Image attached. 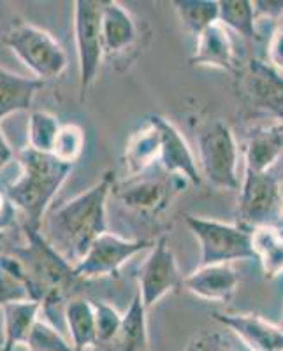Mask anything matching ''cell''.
<instances>
[{"mask_svg": "<svg viewBox=\"0 0 283 351\" xmlns=\"http://www.w3.org/2000/svg\"><path fill=\"white\" fill-rule=\"evenodd\" d=\"M115 184V174H106L93 186L84 190L52 213L44 223V239L71 265H76L93 241L108 232L106 206Z\"/></svg>", "mask_w": 283, "mask_h": 351, "instance_id": "6da1fadb", "label": "cell"}, {"mask_svg": "<svg viewBox=\"0 0 283 351\" xmlns=\"http://www.w3.org/2000/svg\"><path fill=\"white\" fill-rule=\"evenodd\" d=\"M21 176L5 188L4 197L27 218L25 228L41 230L43 216L53 197L65 183L74 165L56 160L52 153L34 152L27 146L18 153Z\"/></svg>", "mask_w": 283, "mask_h": 351, "instance_id": "7a4b0ae2", "label": "cell"}, {"mask_svg": "<svg viewBox=\"0 0 283 351\" xmlns=\"http://www.w3.org/2000/svg\"><path fill=\"white\" fill-rule=\"evenodd\" d=\"M25 247L12 250L11 255L20 262L32 300L41 306L60 302L78 281L74 265L67 262L55 247L44 239L41 230H28Z\"/></svg>", "mask_w": 283, "mask_h": 351, "instance_id": "3957f363", "label": "cell"}, {"mask_svg": "<svg viewBox=\"0 0 283 351\" xmlns=\"http://www.w3.org/2000/svg\"><path fill=\"white\" fill-rule=\"evenodd\" d=\"M4 43L36 80H55L67 69V55L49 32L30 23H12Z\"/></svg>", "mask_w": 283, "mask_h": 351, "instance_id": "277c9868", "label": "cell"}, {"mask_svg": "<svg viewBox=\"0 0 283 351\" xmlns=\"http://www.w3.org/2000/svg\"><path fill=\"white\" fill-rule=\"evenodd\" d=\"M188 228L201 246L199 265L232 263L236 260H257L251 246V230L238 223L185 215Z\"/></svg>", "mask_w": 283, "mask_h": 351, "instance_id": "5b68a950", "label": "cell"}, {"mask_svg": "<svg viewBox=\"0 0 283 351\" xmlns=\"http://www.w3.org/2000/svg\"><path fill=\"white\" fill-rule=\"evenodd\" d=\"M283 206V188L278 178L269 172L245 171L238 200V225L253 230L278 227Z\"/></svg>", "mask_w": 283, "mask_h": 351, "instance_id": "8992f818", "label": "cell"}, {"mask_svg": "<svg viewBox=\"0 0 283 351\" xmlns=\"http://www.w3.org/2000/svg\"><path fill=\"white\" fill-rule=\"evenodd\" d=\"M238 144L223 121H215L199 137V164L203 180L220 190H240Z\"/></svg>", "mask_w": 283, "mask_h": 351, "instance_id": "52a82bcc", "label": "cell"}, {"mask_svg": "<svg viewBox=\"0 0 283 351\" xmlns=\"http://www.w3.org/2000/svg\"><path fill=\"white\" fill-rule=\"evenodd\" d=\"M153 169L155 165L139 174L128 176L122 183H115L111 188V195H115L116 200L124 204L125 208L139 215L162 213L185 180L163 172L160 165L155 176Z\"/></svg>", "mask_w": 283, "mask_h": 351, "instance_id": "ba28073f", "label": "cell"}, {"mask_svg": "<svg viewBox=\"0 0 283 351\" xmlns=\"http://www.w3.org/2000/svg\"><path fill=\"white\" fill-rule=\"evenodd\" d=\"M104 0H76L74 2V39L80 64V90L84 100L88 90L95 83L102 60V21Z\"/></svg>", "mask_w": 283, "mask_h": 351, "instance_id": "9c48e42d", "label": "cell"}, {"mask_svg": "<svg viewBox=\"0 0 283 351\" xmlns=\"http://www.w3.org/2000/svg\"><path fill=\"white\" fill-rule=\"evenodd\" d=\"M152 244L150 241L124 239L111 232H104L88 247L83 258L74 265V274L78 280L111 276Z\"/></svg>", "mask_w": 283, "mask_h": 351, "instance_id": "30bf717a", "label": "cell"}, {"mask_svg": "<svg viewBox=\"0 0 283 351\" xmlns=\"http://www.w3.org/2000/svg\"><path fill=\"white\" fill-rule=\"evenodd\" d=\"M180 285H183V278H181L178 263H176L174 253L169 247L168 237H159L157 241H153L152 252L141 265L139 288H137L141 302L148 311L162 297L168 295L169 291L176 290Z\"/></svg>", "mask_w": 283, "mask_h": 351, "instance_id": "8fae6325", "label": "cell"}, {"mask_svg": "<svg viewBox=\"0 0 283 351\" xmlns=\"http://www.w3.org/2000/svg\"><path fill=\"white\" fill-rule=\"evenodd\" d=\"M148 123H152L159 134V165L162 171L178 176L192 184L203 183L196 156L181 136V132L159 114L148 116Z\"/></svg>", "mask_w": 283, "mask_h": 351, "instance_id": "7c38bea8", "label": "cell"}, {"mask_svg": "<svg viewBox=\"0 0 283 351\" xmlns=\"http://www.w3.org/2000/svg\"><path fill=\"white\" fill-rule=\"evenodd\" d=\"M245 90L251 104L283 121V74L257 58L248 62Z\"/></svg>", "mask_w": 283, "mask_h": 351, "instance_id": "4fadbf2b", "label": "cell"}, {"mask_svg": "<svg viewBox=\"0 0 283 351\" xmlns=\"http://www.w3.org/2000/svg\"><path fill=\"white\" fill-rule=\"evenodd\" d=\"M215 319L231 328L251 351H283V330L259 315L215 313Z\"/></svg>", "mask_w": 283, "mask_h": 351, "instance_id": "5bb4252c", "label": "cell"}, {"mask_svg": "<svg viewBox=\"0 0 283 351\" xmlns=\"http://www.w3.org/2000/svg\"><path fill=\"white\" fill-rule=\"evenodd\" d=\"M240 283V274L231 263H215V265H199L183 280L188 291L204 300L225 302L234 295Z\"/></svg>", "mask_w": 283, "mask_h": 351, "instance_id": "9a60e30c", "label": "cell"}, {"mask_svg": "<svg viewBox=\"0 0 283 351\" xmlns=\"http://www.w3.org/2000/svg\"><path fill=\"white\" fill-rule=\"evenodd\" d=\"M100 36H102V51L108 56L120 55L136 40V21L120 2L104 0Z\"/></svg>", "mask_w": 283, "mask_h": 351, "instance_id": "2e32d148", "label": "cell"}, {"mask_svg": "<svg viewBox=\"0 0 283 351\" xmlns=\"http://www.w3.org/2000/svg\"><path fill=\"white\" fill-rule=\"evenodd\" d=\"M99 351H152L148 341L146 307L141 302L139 293L134 295L127 313L122 316V325L111 341Z\"/></svg>", "mask_w": 283, "mask_h": 351, "instance_id": "e0dca14e", "label": "cell"}, {"mask_svg": "<svg viewBox=\"0 0 283 351\" xmlns=\"http://www.w3.org/2000/svg\"><path fill=\"white\" fill-rule=\"evenodd\" d=\"M192 65L232 71L234 69V46L225 27L220 23L212 25L197 37L196 51L190 58Z\"/></svg>", "mask_w": 283, "mask_h": 351, "instance_id": "ac0fdd59", "label": "cell"}, {"mask_svg": "<svg viewBox=\"0 0 283 351\" xmlns=\"http://www.w3.org/2000/svg\"><path fill=\"white\" fill-rule=\"evenodd\" d=\"M43 86V81L36 77H23L0 67V120L14 112L30 111L34 99Z\"/></svg>", "mask_w": 283, "mask_h": 351, "instance_id": "d6986e66", "label": "cell"}, {"mask_svg": "<svg viewBox=\"0 0 283 351\" xmlns=\"http://www.w3.org/2000/svg\"><path fill=\"white\" fill-rule=\"evenodd\" d=\"M41 309L43 306L37 300H21L2 306L4 337L0 343V351H12L18 344L27 341L34 324L39 319Z\"/></svg>", "mask_w": 283, "mask_h": 351, "instance_id": "ffe728a7", "label": "cell"}, {"mask_svg": "<svg viewBox=\"0 0 283 351\" xmlns=\"http://www.w3.org/2000/svg\"><path fill=\"white\" fill-rule=\"evenodd\" d=\"M283 153V136L280 125L259 128L251 134L247 144L245 171L269 172Z\"/></svg>", "mask_w": 283, "mask_h": 351, "instance_id": "44dd1931", "label": "cell"}, {"mask_svg": "<svg viewBox=\"0 0 283 351\" xmlns=\"http://www.w3.org/2000/svg\"><path fill=\"white\" fill-rule=\"evenodd\" d=\"M65 324H67L71 344L74 351H87L95 348L97 327L93 302L76 299L65 306Z\"/></svg>", "mask_w": 283, "mask_h": 351, "instance_id": "7402d4cb", "label": "cell"}, {"mask_svg": "<svg viewBox=\"0 0 283 351\" xmlns=\"http://www.w3.org/2000/svg\"><path fill=\"white\" fill-rule=\"evenodd\" d=\"M251 246L266 278L273 280L283 272V228L260 227L251 230Z\"/></svg>", "mask_w": 283, "mask_h": 351, "instance_id": "603a6c76", "label": "cell"}, {"mask_svg": "<svg viewBox=\"0 0 283 351\" xmlns=\"http://www.w3.org/2000/svg\"><path fill=\"white\" fill-rule=\"evenodd\" d=\"M124 158L128 176L139 174L159 162V134L152 123H148L143 130L131 137Z\"/></svg>", "mask_w": 283, "mask_h": 351, "instance_id": "cb8c5ba5", "label": "cell"}, {"mask_svg": "<svg viewBox=\"0 0 283 351\" xmlns=\"http://www.w3.org/2000/svg\"><path fill=\"white\" fill-rule=\"evenodd\" d=\"M172 5L183 28L192 36L199 37L206 28L218 23L216 0H174Z\"/></svg>", "mask_w": 283, "mask_h": 351, "instance_id": "d4e9b609", "label": "cell"}, {"mask_svg": "<svg viewBox=\"0 0 283 351\" xmlns=\"http://www.w3.org/2000/svg\"><path fill=\"white\" fill-rule=\"evenodd\" d=\"M218 23L231 28L245 39H257V18L253 2L248 0H220L218 2Z\"/></svg>", "mask_w": 283, "mask_h": 351, "instance_id": "484cf974", "label": "cell"}, {"mask_svg": "<svg viewBox=\"0 0 283 351\" xmlns=\"http://www.w3.org/2000/svg\"><path fill=\"white\" fill-rule=\"evenodd\" d=\"M32 300L20 262L12 255H0V306Z\"/></svg>", "mask_w": 283, "mask_h": 351, "instance_id": "4316f807", "label": "cell"}, {"mask_svg": "<svg viewBox=\"0 0 283 351\" xmlns=\"http://www.w3.org/2000/svg\"><path fill=\"white\" fill-rule=\"evenodd\" d=\"M60 127L52 112L32 111L28 118V148L39 153H52Z\"/></svg>", "mask_w": 283, "mask_h": 351, "instance_id": "83f0119b", "label": "cell"}, {"mask_svg": "<svg viewBox=\"0 0 283 351\" xmlns=\"http://www.w3.org/2000/svg\"><path fill=\"white\" fill-rule=\"evenodd\" d=\"M84 134L78 125H62L56 134L52 155L64 164L74 165L83 153Z\"/></svg>", "mask_w": 283, "mask_h": 351, "instance_id": "f1b7e54d", "label": "cell"}, {"mask_svg": "<svg viewBox=\"0 0 283 351\" xmlns=\"http://www.w3.org/2000/svg\"><path fill=\"white\" fill-rule=\"evenodd\" d=\"M30 351H74L72 344L62 337L53 325L44 319H37L25 341Z\"/></svg>", "mask_w": 283, "mask_h": 351, "instance_id": "f546056e", "label": "cell"}, {"mask_svg": "<svg viewBox=\"0 0 283 351\" xmlns=\"http://www.w3.org/2000/svg\"><path fill=\"white\" fill-rule=\"evenodd\" d=\"M93 311H95V327H97V348L108 344L115 337L122 325L120 313L116 311L115 307L108 306L104 302H93Z\"/></svg>", "mask_w": 283, "mask_h": 351, "instance_id": "4dcf8cb0", "label": "cell"}, {"mask_svg": "<svg viewBox=\"0 0 283 351\" xmlns=\"http://www.w3.org/2000/svg\"><path fill=\"white\" fill-rule=\"evenodd\" d=\"M185 351H240L238 341L223 332H201L194 335L185 346Z\"/></svg>", "mask_w": 283, "mask_h": 351, "instance_id": "1f68e13d", "label": "cell"}, {"mask_svg": "<svg viewBox=\"0 0 283 351\" xmlns=\"http://www.w3.org/2000/svg\"><path fill=\"white\" fill-rule=\"evenodd\" d=\"M267 64L283 74V21L276 25L267 43Z\"/></svg>", "mask_w": 283, "mask_h": 351, "instance_id": "d6a6232c", "label": "cell"}, {"mask_svg": "<svg viewBox=\"0 0 283 351\" xmlns=\"http://www.w3.org/2000/svg\"><path fill=\"white\" fill-rule=\"evenodd\" d=\"M253 9H256V18L267 16V20H278L280 16H283L282 0H262V2H253Z\"/></svg>", "mask_w": 283, "mask_h": 351, "instance_id": "836d02e7", "label": "cell"}, {"mask_svg": "<svg viewBox=\"0 0 283 351\" xmlns=\"http://www.w3.org/2000/svg\"><path fill=\"white\" fill-rule=\"evenodd\" d=\"M12 156H14V153H12L11 146H9L8 139H5L4 132L0 128V171L11 162Z\"/></svg>", "mask_w": 283, "mask_h": 351, "instance_id": "e575fe53", "label": "cell"}, {"mask_svg": "<svg viewBox=\"0 0 283 351\" xmlns=\"http://www.w3.org/2000/svg\"><path fill=\"white\" fill-rule=\"evenodd\" d=\"M9 209V204H8V199H5L2 193H0V218H2V215H4L5 211Z\"/></svg>", "mask_w": 283, "mask_h": 351, "instance_id": "d590c367", "label": "cell"}, {"mask_svg": "<svg viewBox=\"0 0 283 351\" xmlns=\"http://www.w3.org/2000/svg\"><path fill=\"white\" fill-rule=\"evenodd\" d=\"M280 228H283V206H282V216H280Z\"/></svg>", "mask_w": 283, "mask_h": 351, "instance_id": "8d00e7d4", "label": "cell"}, {"mask_svg": "<svg viewBox=\"0 0 283 351\" xmlns=\"http://www.w3.org/2000/svg\"><path fill=\"white\" fill-rule=\"evenodd\" d=\"M280 130H282V136H283V121H280Z\"/></svg>", "mask_w": 283, "mask_h": 351, "instance_id": "74e56055", "label": "cell"}, {"mask_svg": "<svg viewBox=\"0 0 283 351\" xmlns=\"http://www.w3.org/2000/svg\"><path fill=\"white\" fill-rule=\"evenodd\" d=\"M282 327H283V318H282Z\"/></svg>", "mask_w": 283, "mask_h": 351, "instance_id": "f35d334b", "label": "cell"}, {"mask_svg": "<svg viewBox=\"0 0 283 351\" xmlns=\"http://www.w3.org/2000/svg\"><path fill=\"white\" fill-rule=\"evenodd\" d=\"M280 327H282V325H280ZM282 330H283V327H282Z\"/></svg>", "mask_w": 283, "mask_h": 351, "instance_id": "ab89813d", "label": "cell"}]
</instances>
